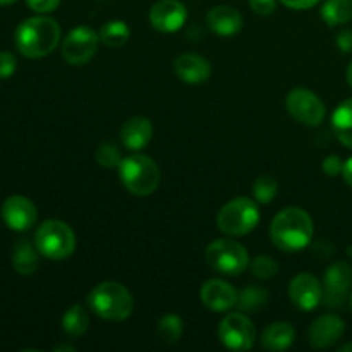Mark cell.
<instances>
[{
    "instance_id": "1",
    "label": "cell",
    "mask_w": 352,
    "mask_h": 352,
    "mask_svg": "<svg viewBox=\"0 0 352 352\" xmlns=\"http://www.w3.org/2000/svg\"><path fill=\"white\" fill-rule=\"evenodd\" d=\"M313 220L302 208H284L275 215L270 226V237L282 251H299L313 239Z\"/></svg>"
},
{
    "instance_id": "2",
    "label": "cell",
    "mask_w": 352,
    "mask_h": 352,
    "mask_svg": "<svg viewBox=\"0 0 352 352\" xmlns=\"http://www.w3.org/2000/svg\"><path fill=\"white\" fill-rule=\"evenodd\" d=\"M60 41V26L47 16L30 17L16 30V47L24 57L41 58L52 54Z\"/></svg>"
},
{
    "instance_id": "3",
    "label": "cell",
    "mask_w": 352,
    "mask_h": 352,
    "mask_svg": "<svg viewBox=\"0 0 352 352\" xmlns=\"http://www.w3.org/2000/svg\"><path fill=\"white\" fill-rule=\"evenodd\" d=\"M88 305L100 318L122 322L133 313L134 299L119 282H102L88 294Z\"/></svg>"
},
{
    "instance_id": "4",
    "label": "cell",
    "mask_w": 352,
    "mask_h": 352,
    "mask_svg": "<svg viewBox=\"0 0 352 352\" xmlns=\"http://www.w3.org/2000/svg\"><path fill=\"white\" fill-rule=\"evenodd\" d=\"M119 175L124 188L134 196H150L160 184V168L146 155H131L122 158Z\"/></svg>"
},
{
    "instance_id": "5",
    "label": "cell",
    "mask_w": 352,
    "mask_h": 352,
    "mask_svg": "<svg viewBox=\"0 0 352 352\" xmlns=\"http://www.w3.org/2000/svg\"><path fill=\"white\" fill-rule=\"evenodd\" d=\"M34 244L41 256L48 260H67L76 250V236L67 223L60 220H47L34 234Z\"/></svg>"
},
{
    "instance_id": "6",
    "label": "cell",
    "mask_w": 352,
    "mask_h": 352,
    "mask_svg": "<svg viewBox=\"0 0 352 352\" xmlns=\"http://www.w3.org/2000/svg\"><path fill=\"white\" fill-rule=\"evenodd\" d=\"M260 222L258 203L250 198L232 199L226 203L217 215V226L227 236H246Z\"/></svg>"
},
{
    "instance_id": "7",
    "label": "cell",
    "mask_w": 352,
    "mask_h": 352,
    "mask_svg": "<svg viewBox=\"0 0 352 352\" xmlns=\"http://www.w3.org/2000/svg\"><path fill=\"white\" fill-rule=\"evenodd\" d=\"M205 260L215 272L236 277L250 267V254L246 248L229 239L213 241L205 251Z\"/></svg>"
},
{
    "instance_id": "8",
    "label": "cell",
    "mask_w": 352,
    "mask_h": 352,
    "mask_svg": "<svg viewBox=\"0 0 352 352\" xmlns=\"http://www.w3.org/2000/svg\"><path fill=\"white\" fill-rule=\"evenodd\" d=\"M219 339L230 351H250L256 342V329L246 313H230L220 322Z\"/></svg>"
},
{
    "instance_id": "9",
    "label": "cell",
    "mask_w": 352,
    "mask_h": 352,
    "mask_svg": "<svg viewBox=\"0 0 352 352\" xmlns=\"http://www.w3.org/2000/svg\"><path fill=\"white\" fill-rule=\"evenodd\" d=\"M285 109L298 122L305 126H320L325 119L327 109L322 100L308 88H294L285 98Z\"/></svg>"
},
{
    "instance_id": "10",
    "label": "cell",
    "mask_w": 352,
    "mask_h": 352,
    "mask_svg": "<svg viewBox=\"0 0 352 352\" xmlns=\"http://www.w3.org/2000/svg\"><path fill=\"white\" fill-rule=\"evenodd\" d=\"M100 36L88 26H78L62 41V57L71 65H85L95 57Z\"/></svg>"
},
{
    "instance_id": "11",
    "label": "cell",
    "mask_w": 352,
    "mask_h": 352,
    "mask_svg": "<svg viewBox=\"0 0 352 352\" xmlns=\"http://www.w3.org/2000/svg\"><path fill=\"white\" fill-rule=\"evenodd\" d=\"M323 298L329 308H340L347 298L351 296L352 289V268L346 261H337L329 270L325 272L323 277Z\"/></svg>"
},
{
    "instance_id": "12",
    "label": "cell",
    "mask_w": 352,
    "mask_h": 352,
    "mask_svg": "<svg viewBox=\"0 0 352 352\" xmlns=\"http://www.w3.org/2000/svg\"><path fill=\"white\" fill-rule=\"evenodd\" d=\"M188 21V9L179 0H158L150 9L151 26L162 33L179 31Z\"/></svg>"
},
{
    "instance_id": "13",
    "label": "cell",
    "mask_w": 352,
    "mask_h": 352,
    "mask_svg": "<svg viewBox=\"0 0 352 352\" xmlns=\"http://www.w3.org/2000/svg\"><path fill=\"white\" fill-rule=\"evenodd\" d=\"M289 296L294 306L301 311H313L322 302L323 289L318 278L311 274H299L289 285Z\"/></svg>"
},
{
    "instance_id": "14",
    "label": "cell",
    "mask_w": 352,
    "mask_h": 352,
    "mask_svg": "<svg viewBox=\"0 0 352 352\" xmlns=\"http://www.w3.org/2000/svg\"><path fill=\"white\" fill-rule=\"evenodd\" d=\"M2 219L16 232L31 229L38 219L36 206L24 196H10L2 205Z\"/></svg>"
},
{
    "instance_id": "15",
    "label": "cell",
    "mask_w": 352,
    "mask_h": 352,
    "mask_svg": "<svg viewBox=\"0 0 352 352\" xmlns=\"http://www.w3.org/2000/svg\"><path fill=\"white\" fill-rule=\"evenodd\" d=\"M346 332V323L337 315H323L311 323L308 330L309 346L315 349H327L339 342Z\"/></svg>"
},
{
    "instance_id": "16",
    "label": "cell",
    "mask_w": 352,
    "mask_h": 352,
    "mask_svg": "<svg viewBox=\"0 0 352 352\" xmlns=\"http://www.w3.org/2000/svg\"><path fill=\"white\" fill-rule=\"evenodd\" d=\"M199 298L201 302L208 309L215 313H226L232 309L237 302V291L226 280H219L213 278L203 284L201 291H199Z\"/></svg>"
},
{
    "instance_id": "17",
    "label": "cell",
    "mask_w": 352,
    "mask_h": 352,
    "mask_svg": "<svg viewBox=\"0 0 352 352\" xmlns=\"http://www.w3.org/2000/svg\"><path fill=\"white\" fill-rule=\"evenodd\" d=\"M174 72L181 81L188 85H199V82L208 81L212 76V65L205 57L196 54H182L175 58Z\"/></svg>"
},
{
    "instance_id": "18",
    "label": "cell",
    "mask_w": 352,
    "mask_h": 352,
    "mask_svg": "<svg viewBox=\"0 0 352 352\" xmlns=\"http://www.w3.org/2000/svg\"><path fill=\"white\" fill-rule=\"evenodd\" d=\"M206 23L210 30L219 36H234L243 30V16L239 10L230 6H217L206 14Z\"/></svg>"
},
{
    "instance_id": "19",
    "label": "cell",
    "mask_w": 352,
    "mask_h": 352,
    "mask_svg": "<svg viewBox=\"0 0 352 352\" xmlns=\"http://www.w3.org/2000/svg\"><path fill=\"white\" fill-rule=\"evenodd\" d=\"M151 136H153V126L146 117H131L120 127V141L127 150H143L151 141Z\"/></svg>"
},
{
    "instance_id": "20",
    "label": "cell",
    "mask_w": 352,
    "mask_h": 352,
    "mask_svg": "<svg viewBox=\"0 0 352 352\" xmlns=\"http://www.w3.org/2000/svg\"><path fill=\"white\" fill-rule=\"evenodd\" d=\"M296 330L291 323L287 322H277L272 323L265 329L263 336H261V344L267 351L278 352L285 351L294 344Z\"/></svg>"
},
{
    "instance_id": "21",
    "label": "cell",
    "mask_w": 352,
    "mask_h": 352,
    "mask_svg": "<svg viewBox=\"0 0 352 352\" xmlns=\"http://www.w3.org/2000/svg\"><path fill=\"white\" fill-rule=\"evenodd\" d=\"M40 251L36 244H31L28 239H19L12 251L14 270L21 275H33L40 267Z\"/></svg>"
},
{
    "instance_id": "22",
    "label": "cell",
    "mask_w": 352,
    "mask_h": 352,
    "mask_svg": "<svg viewBox=\"0 0 352 352\" xmlns=\"http://www.w3.org/2000/svg\"><path fill=\"white\" fill-rule=\"evenodd\" d=\"M332 129L337 140L352 150V98L344 100L332 116Z\"/></svg>"
},
{
    "instance_id": "23",
    "label": "cell",
    "mask_w": 352,
    "mask_h": 352,
    "mask_svg": "<svg viewBox=\"0 0 352 352\" xmlns=\"http://www.w3.org/2000/svg\"><path fill=\"white\" fill-rule=\"evenodd\" d=\"M89 327V316L88 311L82 308L81 305H74L64 313L62 316V330H64L65 336L72 337V339H78L82 333L88 330Z\"/></svg>"
},
{
    "instance_id": "24",
    "label": "cell",
    "mask_w": 352,
    "mask_h": 352,
    "mask_svg": "<svg viewBox=\"0 0 352 352\" xmlns=\"http://www.w3.org/2000/svg\"><path fill=\"white\" fill-rule=\"evenodd\" d=\"M268 302V292L263 287H256V285H251V287L243 289V291L237 294V309L241 313H258L267 306Z\"/></svg>"
},
{
    "instance_id": "25",
    "label": "cell",
    "mask_w": 352,
    "mask_h": 352,
    "mask_svg": "<svg viewBox=\"0 0 352 352\" xmlns=\"http://www.w3.org/2000/svg\"><path fill=\"white\" fill-rule=\"evenodd\" d=\"M322 19L329 26H340L352 19V0H327L322 7Z\"/></svg>"
},
{
    "instance_id": "26",
    "label": "cell",
    "mask_w": 352,
    "mask_h": 352,
    "mask_svg": "<svg viewBox=\"0 0 352 352\" xmlns=\"http://www.w3.org/2000/svg\"><path fill=\"white\" fill-rule=\"evenodd\" d=\"M98 36H100V41H102L103 45H107V47L119 48L127 43V40H129L131 36V30L124 21L113 19L103 24Z\"/></svg>"
},
{
    "instance_id": "27",
    "label": "cell",
    "mask_w": 352,
    "mask_h": 352,
    "mask_svg": "<svg viewBox=\"0 0 352 352\" xmlns=\"http://www.w3.org/2000/svg\"><path fill=\"white\" fill-rule=\"evenodd\" d=\"M182 330H184V325H182V320L177 315L168 313V315L162 316L158 320L157 333L164 344L172 346V344L179 342V339L182 337Z\"/></svg>"
},
{
    "instance_id": "28",
    "label": "cell",
    "mask_w": 352,
    "mask_h": 352,
    "mask_svg": "<svg viewBox=\"0 0 352 352\" xmlns=\"http://www.w3.org/2000/svg\"><path fill=\"white\" fill-rule=\"evenodd\" d=\"M278 191V184L272 175H261L254 181L253 186V195H254V201L260 203V205H268L272 199L277 196Z\"/></svg>"
},
{
    "instance_id": "29",
    "label": "cell",
    "mask_w": 352,
    "mask_h": 352,
    "mask_svg": "<svg viewBox=\"0 0 352 352\" xmlns=\"http://www.w3.org/2000/svg\"><path fill=\"white\" fill-rule=\"evenodd\" d=\"M95 158L96 162L105 168L119 167L120 162H122V155H120V150L117 148V144L109 143V141H103V143L96 148Z\"/></svg>"
},
{
    "instance_id": "30",
    "label": "cell",
    "mask_w": 352,
    "mask_h": 352,
    "mask_svg": "<svg viewBox=\"0 0 352 352\" xmlns=\"http://www.w3.org/2000/svg\"><path fill=\"white\" fill-rule=\"evenodd\" d=\"M278 272V263L270 258L268 254H261V256L254 258L251 261V274L256 278H261V280H268L274 275H277Z\"/></svg>"
},
{
    "instance_id": "31",
    "label": "cell",
    "mask_w": 352,
    "mask_h": 352,
    "mask_svg": "<svg viewBox=\"0 0 352 352\" xmlns=\"http://www.w3.org/2000/svg\"><path fill=\"white\" fill-rule=\"evenodd\" d=\"M16 57L10 52H0V79H7L16 72Z\"/></svg>"
},
{
    "instance_id": "32",
    "label": "cell",
    "mask_w": 352,
    "mask_h": 352,
    "mask_svg": "<svg viewBox=\"0 0 352 352\" xmlns=\"http://www.w3.org/2000/svg\"><path fill=\"white\" fill-rule=\"evenodd\" d=\"M322 168L329 177H337L339 174H342L344 164L337 155H330V157H327L325 160H323Z\"/></svg>"
},
{
    "instance_id": "33",
    "label": "cell",
    "mask_w": 352,
    "mask_h": 352,
    "mask_svg": "<svg viewBox=\"0 0 352 352\" xmlns=\"http://www.w3.org/2000/svg\"><path fill=\"white\" fill-rule=\"evenodd\" d=\"M26 2L30 6V9L34 10V12L48 14L57 9L60 0H26Z\"/></svg>"
},
{
    "instance_id": "34",
    "label": "cell",
    "mask_w": 352,
    "mask_h": 352,
    "mask_svg": "<svg viewBox=\"0 0 352 352\" xmlns=\"http://www.w3.org/2000/svg\"><path fill=\"white\" fill-rule=\"evenodd\" d=\"M250 6L260 16H270V14H274L277 3H275V0H250Z\"/></svg>"
},
{
    "instance_id": "35",
    "label": "cell",
    "mask_w": 352,
    "mask_h": 352,
    "mask_svg": "<svg viewBox=\"0 0 352 352\" xmlns=\"http://www.w3.org/2000/svg\"><path fill=\"white\" fill-rule=\"evenodd\" d=\"M337 47L344 54H351L352 52V30H344L340 31L339 36H337Z\"/></svg>"
},
{
    "instance_id": "36",
    "label": "cell",
    "mask_w": 352,
    "mask_h": 352,
    "mask_svg": "<svg viewBox=\"0 0 352 352\" xmlns=\"http://www.w3.org/2000/svg\"><path fill=\"white\" fill-rule=\"evenodd\" d=\"M284 6H287L289 9L294 10H305V9H311L313 6L320 2V0H280Z\"/></svg>"
},
{
    "instance_id": "37",
    "label": "cell",
    "mask_w": 352,
    "mask_h": 352,
    "mask_svg": "<svg viewBox=\"0 0 352 352\" xmlns=\"http://www.w3.org/2000/svg\"><path fill=\"white\" fill-rule=\"evenodd\" d=\"M342 177H344V181H346L347 184H349L351 188H352V157L346 162V164H344Z\"/></svg>"
},
{
    "instance_id": "38",
    "label": "cell",
    "mask_w": 352,
    "mask_h": 352,
    "mask_svg": "<svg viewBox=\"0 0 352 352\" xmlns=\"http://www.w3.org/2000/svg\"><path fill=\"white\" fill-rule=\"evenodd\" d=\"M54 351H69V352H74L76 349L72 346H57L54 347Z\"/></svg>"
},
{
    "instance_id": "39",
    "label": "cell",
    "mask_w": 352,
    "mask_h": 352,
    "mask_svg": "<svg viewBox=\"0 0 352 352\" xmlns=\"http://www.w3.org/2000/svg\"><path fill=\"white\" fill-rule=\"evenodd\" d=\"M347 82H349V86L352 88V62H351L349 69H347Z\"/></svg>"
},
{
    "instance_id": "40",
    "label": "cell",
    "mask_w": 352,
    "mask_h": 352,
    "mask_svg": "<svg viewBox=\"0 0 352 352\" xmlns=\"http://www.w3.org/2000/svg\"><path fill=\"white\" fill-rule=\"evenodd\" d=\"M340 352H352V342H347L346 346L340 347Z\"/></svg>"
},
{
    "instance_id": "41",
    "label": "cell",
    "mask_w": 352,
    "mask_h": 352,
    "mask_svg": "<svg viewBox=\"0 0 352 352\" xmlns=\"http://www.w3.org/2000/svg\"><path fill=\"white\" fill-rule=\"evenodd\" d=\"M14 2H17V0H0V6H10Z\"/></svg>"
},
{
    "instance_id": "42",
    "label": "cell",
    "mask_w": 352,
    "mask_h": 352,
    "mask_svg": "<svg viewBox=\"0 0 352 352\" xmlns=\"http://www.w3.org/2000/svg\"><path fill=\"white\" fill-rule=\"evenodd\" d=\"M347 251H349V254H351V256H352V246L349 248V250H347Z\"/></svg>"
},
{
    "instance_id": "43",
    "label": "cell",
    "mask_w": 352,
    "mask_h": 352,
    "mask_svg": "<svg viewBox=\"0 0 352 352\" xmlns=\"http://www.w3.org/2000/svg\"><path fill=\"white\" fill-rule=\"evenodd\" d=\"M351 308H352V292H351Z\"/></svg>"
}]
</instances>
